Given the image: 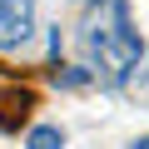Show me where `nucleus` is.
<instances>
[{"mask_svg":"<svg viewBox=\"0 0 149 149\" xmlns=\"http://www.w3.org/2000/svg\"><path fill=\"white\" fill-rule=\"evenodd\" d=\"M95 80V70H55V85H65V90H85Z\"/></svg>","mask_w":149,"mask_h":149,"instance_id":"4","label":"nucleus"},{"mask_svg":"<svg viewBox=\"0 0 149 149\" xmlns=\"http://www.w3.org/2000/svg\"><path fill=\"white\" fill-rule=\"evenodd\" d=\"M139 85H149V65H144V70H139Z\"/></svg>","mask_w":149,"mask_h":149,"instance_id":"7","label":"nucleus"},{"mask_svg":"<svg viewBox=\"0 0 149 149\" xmlns=\"http://www.w3.org/2000/svg\"><path fill=\"white\" fill-rule=\"evenodd\" d=\"M129 149H149V134H139V139H134V144H129Z\"/></svg>","mask_w":149,"mask_h":149,"instance_id":"6","label":"nucleus"},{"mask_svg":"<svg viewBox=\"0 0 149 149\" xmlns=\"http://www.w3.org/2000/svg\"><path fill=\"white\" fill-rule=\"evenodd\" d=\"M0 10H5V15H20V20H30L35 0H0Z\"/></svg>","mask_w":149,"mask_h":149,"instance_id":"5","label":"nucleus"},{"mask_svg":"<svg viewBox=\"0 0 149 149\" xmlns=\"http://www.w3.org/2000/svg\"><path fill=\"white\" fill-rule=\"evenodd\" d=\"M139 50H144V45H139L134 25H129V15H124V0H104L100 20L85 25V55H90L95 74H104L109 85H119L124 74L139 65Z\"/></svg>","mask_w":149,"mask_h":149,"instance_id":"1","label":"nucleus"},{"mask_svg":"<svg viewBox=\"0 0 149 149\" xmlns=\"http://www.w3.org/2000/svg\"><path fill=\"white\" fill-rule=\"evenodd\" d=\"M25 149H65V129L60 124H35L25 134Z\"/></svg>","mask_w":149,"mask_h":149,"instance_id":"3","label":"nucleus"},{"mask_svg":"<svg viewBox=\"0 0 149 149\" xmlns=\"http://www.w3.org/2000/svg\"><path fill=\"white\" fill-rule=\"evenodd\" d=\"M30 40V20H20V15H5L0 10V50H20Z\"/></svg>","mask_w":149,"mask_h":149,"instance_id":"2","label":"nucleus"}]
</instances>
